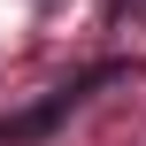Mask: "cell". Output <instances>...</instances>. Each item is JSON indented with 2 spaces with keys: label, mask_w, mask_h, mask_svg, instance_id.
I'll return each instance as SVG.
<instances>
[{
  "label": "cell",
  "mask_w": 146,
  "mask_h": 146,
  "mask_svg": "<svg viewBox=\"0 0 146 146\" xmlns=\"http://www.w3.org/2000/svg\"><path fill=\"white\" fill-rule=\"evenodd\" d=\"M131 77V62H92V69H77V77H62L46 100H31V108H15V115H0V146H31V139H46L62 115H77L92 92H108V85H123Z\"/></svg>",
  "instance_id": "obj_1"
}]
</instances>
